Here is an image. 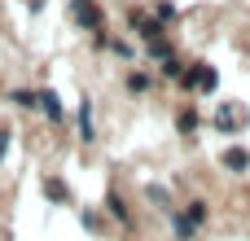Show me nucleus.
Returning a JSON list of instances; mask_svg holds the SVG:
<instances>
[{
  "mask_svg": "<svg viewBox=\"0 0 250 241\" xmlns=\"http://www.w3.org/2000/svg\"><path fill=\"white\" fill-rule=\"evenodd\" d=\"M79 141H83V145L97 141V127H92V101H88V97L79 101Z\"/></svg>",
  "mask_w": 250,
  "mask_h": 241,
  "instance_id": "nucleus-8",
  "label": "nucleus"
},
{
  "mask_svg": "<svg viewBox=\"0 0 250 241\" xmlns=\"http://www.w3.org/2000/svg\"><path fill=\"white\" fill-rule=\"evenodd\" d=\"M158 70H163L167 79H180V75H185V61H180V57H167V61H163Z\"/></svg>",
  "mask_w": 250,
  "mask_h": 241,
  "instance_id": "nucleus-17",
  "label": "nucleus"
},
{
  "mask_svg": "<svg viewBox=\"0 0 250 241\" xmlns=\"http://www.w3.org/2000/svg\"><path fill=\"white\" fill-rule=\"evenodd\" d=\"M9 136H13V132H9V127H0V162H4V149H9Z\"/></svg>",
  "mask_w": 250,
  "mask_h": 241,
  "instance_id": "nucleus-20",
  "label": "nucleus"
},
{
  "mask_svg": "<svg viewBox=\"0 0 250 241\" xmlns=\"http://www.w3.org/2000/svg\"><path fill=\"white\" fill-rule=\"evenodd\" d=\"M180 83H185V88H198V92H215L220 75H215V66H207V61H193V66H185Z\"/></svg>",
  "mask_w": 250,
  "mask_h": 241,
  "instance_id": "nucleus-2",
  "label": "nucleus"
},
{
  "mask_svg": "<svg viewBox=\"0 0 250 241\" xmlns=\"http://www.w3.org/2000/svg\"><path fill=\"white\" fill-rule=\"evenodd\" d=\"M9 101H13V105H22V110H40V92H31V88H13V92H9Z\"/></svg>",
  "mask_w": 250,
  "mask_h": 241,
  "instance_id": "nucleus-10",
  "label": "nucleus"
},
{
  "mask_svg": "<svg viewBox=\"0 0 250 241\" xmlns=\"http://www.w3.org/2000/svg\"><path fill=\"white\" fill-rule=\"evenodd\" d=\"M105 211H110L123 228H132V211H127V202H123V193H119V189H110V193H105Z\"/></svg>",
  "mask_w": 250,
  "mask_h": 241,
  "instance_id": "nucleus-7",
  "label": "nucleus"
},
{
  "mask_svg": "<svg viewBox=\"0 0 250 241\" xmlns=\"http://www.w3.org/2000/svg\"><path fill=\"white\" fill-rule=\"evenodd\" d=\"M145 48H149V57H154V61H167V57H176V48L167 44V35H163V40H149Z\"/></svg>",
  "mask_w": 250,
  "mask_h": 241,
  "instance_id": "nucleus-11",
  "label": "nucleus"
},
{
  "mask_svg": "<svg viewBox=\"0 0 250 241\" xmlns=\"http://www.w3.org/2000/svg\"><path fill=\"white\" fill-rule=\"evenodd\" d=\"M176 127H180V136H193L198 132V110H180L176 114Z\"/></svg>",
  "mask_w": 250,
  "mask_h": 241,
  "instance_id": "nucleus-12",
  "label": "nucleus"
},
{
  "mask_svg": "<svg viewBox=\"0 0 250 241\" xmlns=\"http://www.w3.org/2000/svg\"><path fill=\"white\" fill-rule=\"evenodd\" d=\"M180 215H185V220L198 228V224H207V215H211V211H207V202L198 198V202H189V211H180Z\"/></svg>",
  "mask_w": 250,
  "mask_h": 241,
  "instance_id": "nucleus-13",
  "label": "nucleus"
},
{
  "mask_svg": "<svg viewBox=\"0 0 250 241\" xmlns=\"http://www.w3.org/2000/svg\"><path fill=\"white\" fill-rule=\"evenodd\" d=\"M220 162H224L233 176H242V171L250 167V149H237V145H233V149H224V154H220Z\"/></svg>",
  "mask_w": 250,
  "mask_h": 241,
  "instance_id": "nucleus-9",
  "label": "nucleus"
},
{
  "mask_svg": "<svg viewBox=\"0 0 250 241\" xmlns=\"http://www.w3.org/2000/svg\"><path fill=\"white\" fill-rule=\"evenodd\" d=\"M149 83H154V79H149L145 70H132V75H127V92H149Z\"/></svg>",
  "mask_w": 250,
  "mask_h": 241,
  "instance_id": "nucleus-15",
  "label": "nucleus"
},
{
  "mask_svg": "<svg viewBox=\"0 0 250 241\" xmlns=\"http://www.w3.org/2000/svg\"><path fill=\"white\" fill-rule=\"evenodd\" d=\"M83 228L97 233V228H101V215H97V211H83Z\"/></svg>",
  "mask_w": 250,
  "mask_h": 241,
  "instance_id": "nucleus-18",
  "label": "nucleus"
},
{
  "mask_svg": "<svg viewBox=\"0 0 250 241\" xmlns=\"http://www.w3.org/2000/svg\"><path fill=\"white\" fill-rule=\"evenodd\" d=\"M132 31H136V35H141L145 44H149V40H163V35H167V26H163L158 18L141 13V9H132Z\"/></svg>",
  "mask_w": 250,
  "mask_h": 241,
  "instance_id": "nucleus-4",
  "label": "nucleus"
},
{
  "mask_svg": "<svg viewBox=\"0 0 250 241\" xmlns=\"http://www.w3.org/2000/svg\"><path fill=\"white\" fill-rule=\"evenodd\" d=\"M66 9H70V18H75V26H79V31H92V35H97V31H105V13H101V4H97V0H70Z\"/></svg>",
  "mask_w": 250,
  "mask_h": 241,
  "instance_id": "nucleus-1",
  "label": "nucleus"
},
{
  "mask_svg": "<svg viewBox=\"0 0 250 241\" xmlns=\"http://www.w3.org/2000/svg\"><path fill=\"white\" fill-rule=\"evenodd\" d=\"M44 198H48L53 206H70V202H75V193H70V184H66L62 176H44Z\"/></svg>",
  "mask_w": 250,
  "mask_h": 241,
  "instance_id": "nucleus-5",
  "label": "nucleus"
},
{
  "mask_svg": "<svg viewBox=\"0 0 250 241\" xmlns=\"http://www.w3.org/2000/svg\"><path fill=\"white\" fill-rule=\"evenodd\" d=\"M110 48H114L119 57H132V44H127V40H110Z\"/></svg>",
  "mask_w": 250,
  "mask_h": 241,
  "instance_id": "nucleus-19",
  "label": "nucleus"
},
{
  "mask_svg": "<svg viewBox=\"0 0 250 241\" xmlns=\"http://www.w3.org/2000/svg\"><path fill=\"white\" fill-rule=\"evenodd\" d=\"M215 127H220V132H229V136H233V132H242V127H246V110H242V105H233V101H224V105L215 110Z\"/></svg>",
  "mask_w": 250,
  "mask_h": 241,
  "instance_id": "nucleus-3",
  "label": "nucleus"
},
{
  "mask_svg": "<svg viewBox=\"0 0 250 241\" xmlns=\"http://www.w3.org/2000/svg\"><path fill=\"white\" fill-rule=\"evenodd\" d=\"M171 228H176V237H180V241H193V237H198V228H193L185 215H176V211H171Z\"/></svg>",
  "mask_w": 250,
  "mask_h": 241,
  "instance_id": "nucleus-14",
  "label": "nucleus"
},
{
  "mask_svg": "<svg viewBox=\"0 0 250 241\" xmlns=\"http://www.w3.org/2000/svg\"><path fill=\"white\" fill-rule=\"evenodd\" d=\"M154 18H158L163 26H167V22H176V4H171V0H158V4H154Z\"/></svg>",
  "mask_w": 250,
  "mask_h": 241,
  "instance_id": "nucleus-16",
  "label": "nucleus"
},
{
  "mask_svg": "<svg viewBox=\"0 0 250 241\" xmlns=\"http://www.w3.org/2000/svg\"><path fill=\"white\" fill-rule=\"evenodd\" d=\"M40 110H44L48 123H66V105H62V97L53 88H40Z\"/></svg>",
  "mask_w": 250,
  "mask_h": 241,
  "instance_id": "nucleus-6",
  "label": "nucleus"
}]
</instances>
